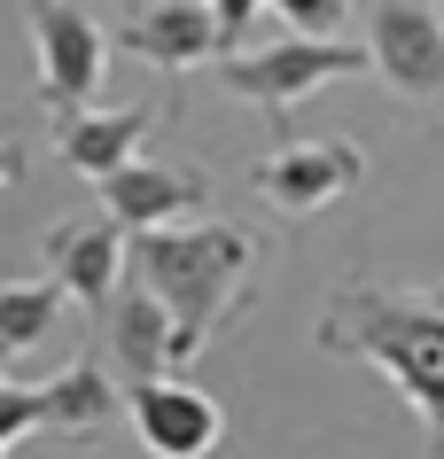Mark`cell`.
Wrapping results in <instances>:
<instances>
[{"mask_svg":"<svg viewBox=\"0 0 444 459\" xmlns=\"http://www.w3.org/2000/svg\"><path fill=\"white\" fill-rule=\"evenodd\" d=\"M320 351L359 359L421 412L429 459H444V281L437 289H382V281H335L320 312Z\"/></svg>","mask_w":444,"mask_h":459,"instance_id":"cell-1","label":"cell"},{"mask_svg":"<svg viewBox=\"0 0 444 459\" xmlns=\"http://www.w3.org/2000/svg\"><path fill=\"white\" fill-rule=\"evenodd\" d=\"M125 273H133L196 342H211L219 319H234L249 296H257L266 234H249V226H156V234H133Z\"/></svg>","mask_w":444,"mask_h":459,"instance_id":"cell-2","label":"cell"},{"mask_svg":"<svg viewBox=\"0 0 444 459\" xmlns=\"http://www.w3.org/2000/svg\"><path fill=\"white\" fill-rule=\"evenodd\" d=\"M351 71H374L367 55L359 48H344V39H281V48H249V55H226L219 63V86L234 101H257V109H266L273 117V133H281V141H296L289 133V109L304 94H320L327 78H351Z\"/></svg>","mask_w":444,"mask_h":459,"instance_id":"cell-3","label":"cell"},{"mask_svg":"<svg viewBox=\"0 0 444 459\" xmlns=\"http://www.w3.org/2000/svg\"><path fill=\"white\" fill-rule=\"evenodd\" d=\"M367 63L397 101L444 117V8L437 0H367Z\"/></svg>","mask_w":444,"mask_h":459,"instance_id":"cell-4","label":"cell"},{"mask_svg":"<svg viewBox=\"0 0 444 459\" xmlns=\"http://www.w3.org/2000/svg\"><path fill=\"white\" fill-rule=\"evenodd\" d=\"M109 420H118V389H109V374H101L94 351H78L48 389H24V382L0 374V459H8V444L31 436V429L63 436V444H94Z\"/></svg>","mask_w":444,"mask_h":459,"instance_id":"cell-5","label":"cell"},{"mask_svg":"<svg viewBox=\"0 0 444 459\" xmlns=\"http://www.w3.org/2000/svg\"><path fill=\"white\" fill-rule=\"evenodd\" d=\"M24 31H31V55H39V109L55 117H78L86 101H94V78H101V48H109V31H101L94 8H78V0H24Z\"/></svg>","mask_w":444,"mask_h":459,"instance_id":"cell-6","label":"cell"},{"mask_svg":"<svg viewBox=\"0 0 444 459\" xmlns=\"http://www.w3.org/2000/svg\"><path fill=\"white\" fill-rule=\"evenodd\" d=\"M359 179H367V148L344 141V133H304V141H281L249 164V195H266L273 211H289V218L327 211Z\"/></svg>","mask_w":444,"mask_h":459,"instance_id":"cell-7","label":"cell"},{"mask_svg":"<svg viewBox=\"0 0 444 459\" xmlns=\"http://www.w3.org/2000/svg\"><path fill=\"white\" fill-rule=\"evenodd\" d=\"M39 257H48V281H63L71 289L78 312L109 319V304H118V273L125 257H133V242H125V226L109 211H78V218H55L48 242H39Z\"/></svg>","mask_w":444,"mask_h":459,"instance_id":"cell-8","label":"cell"},{"mask_svg":"<svg viewBox=\"0 0 444 459\" xmlns=\"http://www.w3.org/2000/svg\"><path fill=\"white\" fill-rule=\"evenodd\" d=\"M109 39H118L125 55H141L148 71H196V63H211L219 55L226 63V31H219V8H203V0H125L118 24H109Z\"/></svg>","mask_w":444,"mask_h":459,"instance_id":"cell-9","label":"cell"},{"mask_svg":"<svg viewBox=\"0 0 444 459\" xmlns=\"http://www.w3.org/2000/svg\"><path fill=\"white\" fill-rule=\"evenodd\" d=\"M125 412L141 429L148 459H211V444L226 436V412L211 389L179 382V374H156V382H133L125 389Z\"/></svg>","mask_w":444,"mask_h":459,"instance_id":"cell-10","label":"cell"},{"mask_svg":"<svg viewBox=\"0 0 444 459\" xmlns=\"http://www.w3.org/2000/svg\"><path fill=\"white\" fill-rule=\"evenodd\" d=\"M101 327H109V351H118V366L133 374V382L179 374V366L203 351V342L187 335V327H179V319L164 312V304H156L141 281H133V289H118V304H109V319H101Z\"/></svg>","mask_w":444,"mask_h":459,"instance_id":"cell-11","label":"cell"},{"mask_svg":"<svg viewBox=\"0 0 444 459\" xmlns=\"http://www.w3.org/2000/svg\"><path fill=\"white\" fill-rule=\"evenodd\" d=\"M203 203H211V171H196V164H125L118 179H101V211L118 226H133V234L179 226Z\"/></svg>","mask_w":444,"mask_h":459,"instance_id":"cell-12","label":"cell"},{"mask_svg":"<svg viewBox=\"0 0 444 459\" xmlns=\"http://www.w3.org/2000/svg\"><path fill=\"white\" fill-rule=\"evenodd\" d=\"M164 117L156 101H125V109H78V117H63V133H55V148H63V164L78 171V179H118L125 164H141V141L148 125Z\"/></svg>","mask_w":444,"mask_h":459,"instance_id":"cell-13","label":"cell"},{"mask_svg":"<svg viewBox=\"0 0 444 459\" xmlns=\"http://www.w3.org/2000/svg\"><path fill=\"white\" fill-rule=\"evenodd\" d=\"M71 289L63 281H0V359H24L63 327Z\"/></svg>","mask_w":444,"mask_h":459,"instance_id":"cell-14","label":"cell"},{"mask_svg":"<svg viewBox=\"0 0 444 459\" xmlns=\"http://www.w3.org/2000/svg\"><path fill=\"white\" fill-rule=\"evenodd\" d=\"M266 8H281V16H289L296 39H327V31L351 16V0H266Z\"/></svg>","mask_w":444,"mask_h":459,"instance_id":"cell-15","label":"cell"},{"mask_svg":"<svg viewBox=\"0 0 444 459\" xmlns=\"http://www.w3.org/2000/svg\"><path fill=\"white\" fill-rule=\"evenodd\" d=\"M211 8H219V31H226V55H242V31L257 24V8H266V0H211Z\"/></svg>","mask_w":444,"mask_h":459,"instance_id":"cell-16","label":"cell"},{"mask_svg":"<svg viewBox=\"0 0 444 459\" xmlns=\"http://www.w3.org/2000/svg\"><path fill=\"white\" fill-rule=\"evenodd\" d=\"M24 171H31V148H24V141H8V133H0V195L16 187Z\"/></svg>","mask_w":444,"mask_h":459,"instance_id":"cell-17","label":"cell"},{"mask_svg":"<svg viewBox=\"0 0 444 459\" xmlns=\"http://www.w3.org/2000/svg\"><path fill=\"white\" fill-rule=\"evenodd\" d=\"M203 8H211V0H203Z\"/></svg>","mask_w":444,"mask_h":459,"instance_id":"cell-18","label":"cell"}]
</instances>
